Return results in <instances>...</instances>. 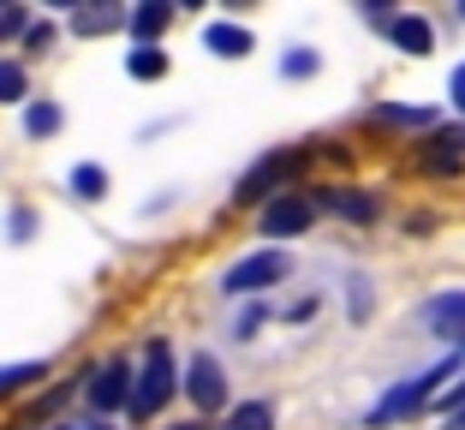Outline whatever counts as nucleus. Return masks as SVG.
<instances>
[{
    "label": "nucleus",
    "instance_id": "3",
    "mask_svg": "<svg viewBox=\"0 0 465 430\" xmlns=\"http://www.w3.org/2000/svg\"><path fill=\"white\" fill-rule=\"evenodd\" d=\"M167 389H173V353L155 341V347L143 353V376H137V389H132V413H137V418H150L155 406L167 401Z\"/></svg>",
    "mask_w": 465,
    "mask_h": 430
},
{
    "label": "nucleus",
    "instance_id": "24",
    "mask_svg": "<svg viewBox=\"0 0 465 430\" xmlns=\"http://www.w3.org/2000/svg\"><path fill=\"white\" fill-rule=\"evenodd\" d=\"M179 430H203V425H179Z\"/></svg>",
    "mask_w": 465,
    "mask_h": 430
},
{
    "label": "nucleus",
    "instance_id": "4",
    "mask_svg": "<svg viewBox=\"0 0 465 430\" xmlns=\"http://www.w3.org/2000/svg\"><path fill=\"white\" fill-rule=\"evenodd\" d=\"M311 215H316V204H311V197L287 192V197H274V204L262 209V234H269V239H287V234H304V227H311Z\"/></svg>",
    "mask_w": 465,
    "mask_h": 430
},
{
    "label": "nucleus",
    "instance_id": "15",
    "mask_svg": "<svg viewBox=\"0 0 465 430\" xmlns=\"http://www.w3.org/2000/svg\"><path fill=\"white\" fill-rule=\"evenodd\" d=\"M13 96H25V72H18V66H0V102H13Z\"/></svg>",
    "mask_w": 465,
    "mask_h": 430
},
{
    "label": "nucleus",
    "instance_id": "14",
    "mask_svg": "<svg viewBox=\"0 0 465 430\" xmlns=\"http://www.w3.org/2000/svg\"><path fill=\"white\" fill-rule=\"evenodd\" d=\"M72 185H78V197H102L108 174H102V167H78V174H72Z\"/></svg>",
    "mask_w": 465,
    "mask_h": 430
},
{
    "label": "nucleus",
    "instance_id": "21",
    "mask_svg": "<svg viewBox=\"0 0 465 430\" xmlns=\"http://www.w3.org/2000/svg\"><path fill=\"white\" fill-rule=\"evenodd\" d=\"M304 72H316V55H287V78H304Z\"/></svg>",
    "mask_w": 465,
    "mask_h": 430
},
{
    "label": "nucleus",
    "instance_id": "13",
    "mask_svg": "<svg viewBox=\"0 0 465 430\" xmlns=\"http://www.w3.org/2000/svg\"><path fill=\"white\" fill-rule=\"evenodd\" d=\"M162 72H167L162 48H137V55H132V78H162Z\"/></svg>",
    "mask_w": 465,
    "mask_h": 430
},
{
    "label": "nucleus",
    "instance_id": "8",
    "mask_svg": "<svg viewBox=\"0 0 465 430\" xmlns=\"http://www.w3.org/2000/svg\"><path fill=\"white\" fill-rule=\"evenodd\" d=\"M394 42L406 48V55H430V42H436V30H430V18H418V13H400V18H394Z\"/></svg>",
    "mask_w": 465,
    "mask_h": 430
},
{
    "label": "nucleus",
    "instance_id": "19",
    "mask_svg": "<svg viewBox=\"0 0 465 430\" xmlns=\"http://www.w3.org/2000/svg\"><path fill=\"white\" fill-rule=\"evenodd\" d=\"M441 413H448V418H453V413H465V383H453V389L441 395Z\"/></svg>",
    "mask_w": 465,
    "mask_h": 430
},
{
    "label": "nucleus",
    "instance_id": "1",
    "mask_svg": "<svg viewBox=\"0 0 465 430\" xmlns=\"http://www.w3.org/2000/svg\"><path fill=\"white\" fill-rule=\"evenodd\" d=\"M453 365H460V359H441V365H430V371H418V376H406V383H394V389H388L382 401L364 413V425H400V418L424 413V401L436 395V383H448V376H453Z\"/></svg>",
    "mask_w": 465,
    "mask_h": 430
},
{
    "label": "nucleus",
    "instance_id": "23",
    "mask_svg": "<svg viewBox=\"0 0 465 430\" xmlns=\"http://www.w3.org/2000/svg\"><path fill=\"white\" fill-rule=\"evenodd\" d=\"M453 430H465V413H453Z\"/></svg>",
    "mask_w": 465,
    "mask_h": 430
},
{
    "label": "nucleus",
    "instance_id": "12",
    "mask_svg": "<svg viewBox=\"0 0 465 430\" xmlns=\"http://www.w3.org/2000/svg\"><path fill=\"white\" fill-rule=\"evenodd\" d=\"M287 167H292V155H269L262 167H251V174H245V185H239V197H257L262 185H274L281 174H287Z\"/></svg>",
    "mask_w": 465,
    "mask_h": 430
},
{
    "label": "nucleus",
    "instance_id": "2",
    "mask_svg": "<svg viewBox=\"0 0 465 430\" xmlns=\"http://www.w3.org/2000/svg\"><path fill=\"white\" fill-rule=\"evenodd\" d=\"M287 275H292L287 251H251L245 264H232L227 275H221V293L245 299V293H262V287H274V281H287Z\"/></svg>",
    "mask_w": 465,
    "mask_h": 430
},
{
    "label": "nucleus",
    "instance_id": "7",
    "mask_svg": "<svg viewBox=\"0 0 465 430\" xmlns=\"http://www.w3.org/2000/svg\"><path fill=\"white\" fill-rule=\"evenodd\" d=\"M322 204L334 209V215H346V222H376V197L370 192H352V185H329V192H322Z\"/></svg>",
    "mask_w": 465,
    "mask_h": 430
},
{
    "label": "nucleus",
    "instance_id": "5",
    "mask_svg": "<svg viewBox=\"0 0 465 430\" xmlns=\"http://www.w3.org/2000/svg\"><path fill=\"white\" fill-rule=\"evenodd\" d=\"M424 323H430V335L465 347V293H436V299L424 305Z\"/></svg>",
    "mask_w": 465,
    "mask_h": 430
},
{
    "label": "nucleus",
    "instance_id": "9",
    "mask_svg": "<svg viewBox=\"0 0 465 430\" xmlns=\"http://www.w3.org/2000/svg\"><path fill=\"white\" fill-rule=\"evenodd\" d=\"M203 42H209V55H221V60L251 55V30H239V25H209Z\"/></svg>",
    "mask_w": 465,
    "mask_h": 430
},
{
    "label": "nucleus",
    "instance_id": "17",
    "mask_svg": "<svg viewBox=\"0 0 465 430\" xmlns=\"http://www.w3.org/2000/svg\"><path fill=\"white\" fill-rule=\"evenodd\" d=\"M54 125H60L54 108H30V132H54Z\"/></svg>",
    "mask_w": 465,
    "mask_h": 430
},
{
    "label": "nucleus",
    "instance_id": "16",
    "mask_svg": "<svg viewBox=\"0 0 465 430\" xmlns=\"http://www.w3.org/2000/svg\"><path fill=\"white\" fill-rule=\"evenodd\" d=\"M382 120H400V125H424L430 114H424V108H382Z\"/></svg>",
    "mask_w": 465,
    "mask_h": 430
},
{
    "label": "nucleus",
    "instance_id": "10",
    "mask_svg": "<svg viewBox=\"0 0 465 430\" xmlns=\"http://www.w3.org/2000/svg\"><path fill=\"white\" fill-rule=\"evenodd\" d=\"M125 376H132L125 365H102V376L90 383V401L96 406H120L125 401Z\"/></svg>",
    "mask_w": 465,
    "mask_h": 430
},
{
    "label": "nucleus",
    "instance_id": "18",
    "mask_svg": "<svg viewBox=\"0 0 465 430\" xmlns=\"http://www.w3.org/2000/svg\"><path fill=\"white\" fill-rule=\"evenodd\" d=\"M30 376H42V365H25V371H0V389H18V383H30Z\"/></svg>",
    "mask_w": 465,
    "mask_h": 430
},
{
    "label": "nucleus",
    "instance_id": "22",
    "mask_svg": "<svg viewBox=\"0 0 465 430\" xmlns=\"http://www.w3.org/2000/svg\"><path fill=\"white\" fill-rule=\"evenodd\" d=\"M162 6H143V13H137V30H143V36H150V30H162Z\"/></svg>",
    "mask_w": 465,
    "mask_h": 430
},
{
    "label": "nucleus",
    "instance_id": "6",
    "mask_svg": "<svg viewBox=\"0 0 465 430\" xmlns=\"http://www.w3.org/2000/svg\"><path fill=\"white\" fill-rule=\"evenodd\" d=\"M192 401L203 406V413L227 401V371H221V365L209 359V353H197V359H192Z\"/></svg>",
    "mask_w": 465,
    "mask_h": 430
},
{
    "label": "nucleus",
    "instance_id": "20",
    "mask_svg": "<svg viewBox=\"0 0 465 430\" xmlns=\"http://www.w3.org/2000/svg\"><path fill=\"white\" fill-rule=\"evenodd\" d=\"M448 96H453V108L465 114V66H453V78H448Z\"/></svg>",
    "mask_w": 465,
    "mask_h": 430
},
{
    "label": "nucleus",
    "instance_id": "11",
    "mask_svg": "<svg viewBox=\"0 0 465 430\" xmlns=\"http://www.w3.org/2000/svg\"><path fill=\"white\" fill-rule=\"evenodd\" d=\"M221 430H274V406H269V401H245V406H232Z\"/></svg>",
    "mask_w": 465,
    "mask_h": 430
}]
</instances>
